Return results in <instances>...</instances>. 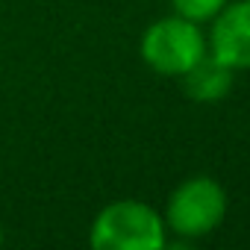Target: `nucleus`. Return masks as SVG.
I'll use <instances>...</instances> for the list:
<instances>
[{
    "label": "nucleus",
    "instance_id": "4",
    "mask_svg": "<svg viewBox=\"0 0 250 250\" xmlns=\"http://www.w3.org/2000/svg\"><path fill=\"white\" fill-rule=\"evenodd\" d=\"M212 53L235 68H250V0L224 9L212 30Z\"/></svg>",
    "mask_w": 250,
    "mask_h": 250
},
{
    "label": "nucleus",
    "instance_id": "5",
    "mask_svg": "<svg viewBox=\"0 0 250 250\" xmlns=\"http://www.w3.org/2000/svg\"><path fill=\"white\" fill-rule=\"evenodd\" d=\"M183 77V91L191 97V100H218L229 91V83H232V68L224 65L215 53L212 56H200Z\"/></svg>",
    "mask_w": 250,
    "mask_h": 250
},
{
    "label": "nucleus",
    "instance_id": "7",
    "mask_svg": "<svg viewBox=\"0 0 250 250\" xmlns=\"http://www.w3.org/2000/svg\"><path fill=\"white\" fill-rule=\"evenodd\" d=\"M0 238H3V235H0Z\"/></svg>",
    "mask_w": 250,
    "mask_h": 250
},
{
    "label": "nucleus",
    "instance_id": "3",
    "mask_svg": "<svg viewBox=\"0 0 250 250\" xmlns=\"http://www.w3.org/2000/svg\"><path fill=\"white\" fill-rule=\"evenodd\" d=\"M224 212L227 200L221 186L209 177H197L174 191L168 203V224L180 235H206L224 221Z\"/></svg>",
    "mask_w": 250,
    "mask_h": 250
},
{
    "label": "nucleus",
    "instance_id": "6",
    "mask_svg": "<svg viewBox=\"0 0 250 250\" xmlns=\"http://www.w3.org/2000/svg\"><path fill=\"white\" fill-rule=\"evenodd\" d=\"M227 3V0H174V6L183 18L188 21H206L212 15H218V9Z\"/></svg>",
    "mask_w": 250,
    "mask_h": 250
},
{
    "label": "nucleus",
    "instance_id": "2",
    "mask_svg": "<svg viewBox=\"0 0 250 250\" xmlns=\"http://www.w3.org/2000/svg\"><path fill=\"white\" fill-rule=\"evenodd\" d=\"M142 56L153 71L180 77L203 56V39H200L194 21L165 18V21H156L145 33Z\"/></svg>",
    "mask_w": 250,
    "mask_h": 250
},
{
    "label": "nucleus",
    "instance_id": "1",
    "mask_svg": "<svg viewBox=\"0 0 250 250\" xmlns=\"http://www.w3.org/2000/svg\"><path fill=\"white\" fill-rule=\"evenodd\" d=\"M91 244L100 250H156L165 244V232L150 206L121 200L97 215L91 227Z\"/></svg>",
    "mask_w": 250,
    "mask_h": 250
}]
</instances>
